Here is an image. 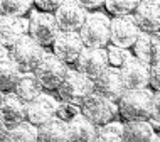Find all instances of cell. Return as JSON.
Masks as SVG:
<instances>
[{"label": "cell", "mask_w": 160, "mask_h": 142, "mask_svg": "<svg viewBox=\"0 0 160 142\" xmlns=\"http://www.w3.org/2000/svg\"><path fill=\"white\" fill-rule=\"evenodd\" d=\"M108 53V61H110V66L111 68H116V70H120V68L123 66L125 63L128 61L132 56H130L125 49H120V47H108L106 49Z\"/></svg>", "instance_id": "obj_28"}, {"label": "cell", "mask_w": 160, "mask_h": 142, "mask_svg": "<svg viewBox=\"0 0 160 142\" xmlns=\"http://www.w3.org/2000/svg\"><path fill=\"white\" fill-rule=\"evenodd\" d=\"M25 112H27V105L15 93L3 95L2 105H0V118L3 120V124L8 129L27 122V113Z\"/></svg>", "instance_id": "obj_17"}, {"label": "cell", "mask_w": 160, "mask_h": 142, "mask_svg": "<svg viewBox=\"0 0 160 142\" xmlns=\"http://www.w3.org/2000/svg\"><path fill=\"white\" fill-rule=\"evenodd\" d=\"M2 100H3V93L0 92V105H2Z\"/></svg>", "instance_id": "obj_36"}, {"label": "cell", "mask_w": 160, "mask_h": 142, "mask_svg": "<svg viewBox=\"0 0 160 142\" xmlns=\"http://www.w3.org/2000/svg\"><path fill=\"white\" fill-rule=\"evenodd\" d=\"M29 22L19 17L0 15V44L5 49H12L17 42L27 36Z\"/></svg>", "instance_id": "obj_15"}, {"label": "cell", "mask_w": 160, "mask_h": 142, "mask_svg": "<svg viewBox=\"0 0 160 142\" xmlns=\"http://www.w3.org/2000/svg\"><path fill=\"white\" fill-rule=\"evenodd\" d=\"M54 17L61 32H79L88 19V10L79 3V0H66L56 10Z\"/></svg>", "instance_id": "obj_8"}, {"label": "cell", "mask_w": 160, "mask_h": 142, "mask_svg": "<svg viewBox=\"0 0 160 142\" xmlns=\"http://www.w3.org/2000/svg\"><path fill=\"white\" fill-rule=\"evenodd\" d=\"M59 25L54 14H46V12H36L32 14L29 20V36L36 39L42 47L52 46L56 37L59 36Z\"/></svg>", "instance_id": "obj_7"}, {"label": "cell", "mask_w": 160, "mask_h": 142, "mask_svg": "<svg viewBox=\"0 0 160 142\" xmlns=\"http://www.w3.org/2000/svg\"><path fill=\"white\" fill-rule=\"evenodd\" d=\"M59 98L72 107H83V103L88 100L91 95H94L93 81L86 78L84 75H81L79 71H69L66 80L62 81V85L58 90Z\"/></svg>", "instance_id": "obj_4"}, {"label": "cell", "mask_w": 160, "mask_h": 142, "mask_svg": "<svg viewBox=\"0 0 160 142\" xmlns=\"http://www.w3.org/2000/svg\"><path fill=\"white\" fill-rule=\"evenodd\" d=\"M5 58H8V56H7V49L0 44V61H2V59H5Z\"/></svg>", "instance_id": "obj_34"}, {"label": "cell", "mask_w": 160, "mask_h": 142, "mask_svg": "<svg viewBox=\"0 0 160 142\" xmlns=\"http://www.w3.org/2000/svg\"><path fill=\"white\" fill-rule=\"evenodd\" d=\"M20 78H22V71L10 59V56L0 61V92L2 93H14Z\"/></svg>", "instance_id": "obj_20"}, {"label": "cell", "mask_w": 160, "mask_h": 142, "mask_svg": "<svg viewBox=\"0 0 160 142\" xmlns=\"http://www.w3.org/2000/svg\"><path fill=\"white\" fill-rule=\"evenodd\" d=\"M93 88H94V95L103 97L113 103H118L120 98L127 92L122 75H120V70L111 66L105 73H101L96 80H93Z\"/></svg>", "instance_id": "obj_9"}, {"label": "cell", "mask_w": 160, "mask_h": 142, "mask_svg": "<svg viewBox=\"0 0 160 142\" xmlns=\"http://www.w3.org/2000/svg\"><path fill=\"white\" fill-rule=\"evenodd\" d=\"M79 36L88 49H105L111 42V20L103 14L88 15Z\"/></svg>", "instance_id": "obj_3"}, {"label": "cell", "mask_w": 160, "mask_h": 142, "mask_svg": "<svg viewBox=\"0 0 160 142\" xmlns=\"http://www.w3.org/2000/svg\"><path fill=\"white\" fill-rule=\"evenodd\" d=\"M14 93L27 105L42 95V85L39 83V80L34 75H22Z\"/></svg>", "instance_id": "obj_23"}, {"label": "cell", "mask_w": 160, "mask_h": 142, "mask_svg": "<svg viewBox=\"0 0 160 142\" xmlns=\"http://www.w3.org/2000/svg\"><path fill=\"white\" fill-rule=\"evenodd\" d=\"M46 58V51L36 39L31 36H24L17 44L10 49V59L14 61L22 75H34L37 66Z\"/></svg>", "instance_id": "obj_2"}, {"label": "cell", "mask_w": 160, "mask_h": 142, "mask_svg": "<svg viewBox=\"0 0 160 142\" xmlns=\"http://www.w3.org/2000/svg\"><path fill=\"white\" fill-rule=\"evenodd\" d=\"M0 15H2V14H0Z\"/></svg>", "instance_id": "obj_37"}, {"label": "cell", "mask_w": 160, "mask_h": 142, "mask_svg": "<svg viewBox=\"0 0 160 142\" xmlns=\"http://www.w3.org/2000/svg\"><path fill=\"white\" fill-rule=\"evenodd\" d=\"M52 49L54 56H58L64 64H76L86 47L81 41L79 32H59L52 44Z\"/></svg>", "instance_id": "obj_12"}, {"label": "cell", "mask_w": 160, "mask_h": 142, "mask_svg": "<svg viewBox=\"0 0 160 142\" xmlns=\"http://www.w3.org/2000/svg\"><path fill=\"white\" fill-rule=\"evenodd\" d=\"M135 58L148 64L150 68L160 61V34L142 32L133 46Z\"/></svg>", "instance_id": "obj_18"}, {"label": "cell", "mask_w": 160, "mask_h": 142, "mask_svg": "<svg viewBox=\"0 0 160 142\" xmlns=\"http://www.w3.org/2000/svg\"><path fill=\"white\" fill-rule=\"evenodd\" d=\"M32 5L34 3L29 0H0V14L22 19Z\"/></svg>", "instance_id": "obj_26"}, {"label": "cell", "mask_w": 160, "mask_h": 142, "mask_svg": "<svg viewBox=\"0 0 160 142\" xmlns=\"http://www.w3.org/2000/svg\"><path fill=\"white\" fill-rule=\"evenodd\" d=\"M68 64H64L58 56L54 54H46V58L42 59V63L37 66V70L34 71V76L39 80V83L42 85V88L46 90H59L62 85V81L68 76Z\"/></svg>", "instance_id": "obj_5"}, {"label": "cell", "mask_w": 160, "mask_h": 142, "mask_svg": "<svg viewBox=\"0 0 160 142\" xmlns=\"http://www.w3.org/2000/svg\"><path fill=\"white\" fill-rule=\"evenodd\" d=\"M93 142H123V125L108 124L103 127H96Z\"/></svg>", "instance_id": "obj_25"}, {"label": "cell", "mask_w": 160, "mask_h": 142, "mask_svg": "<svg viewBox=\"0 0 160 142\" xmlns=\"http://www.w3.org/2000/svg\"><path fill=\"white\" fill-rule=\"evenodd\" d=\"M62 2L59 0H36L34 5L39 8V12H46V14H56L59 7H61Z\"/></svg>", "instance_id": "obj_29"}, {"label": "cell", "mask_w": 160, "mask_h": 142, "mask_svg": "<svg viewBox=\"0 0 160 142\" xmlns=\"http://www.w3.org/2000/svg\"><path fill=\"white\" fill-rule=\"evenodd\" d=\"M140 29L133 19V15L127 17H113L111 19V44L120 49H128L135 46L140 36Z\"/></svg>", "instance_id": "obj_10"}, {"label": "cell", "mask_w": 160, "mask_h": 142, "mask_svg": "<svg viewBox=\"0 0 160 142\" xmlns=\"http://www.w3.org/2000/svg\"><path fill=\"white\" fill-rule=\"evenodd\" d=\"M37 142H69L68 124L61 118H52L37 129Z\"/></svg>", "instance_id": "obj_21"}, {"label": "cell", "mask_w": 160, "mask_h": 142, "mask_svg": "<svg viewBox=\"0 0 160 142\" xmlns=\"http://www.w3.org/2000/svg\"><path fill=\"white\" fill-rule=\"evenodd\" d=\"M152 120L160 124V92L153 93V110H152Z\"/></svg>", "instance_id": "obj_31"}, {"label": "cell", "mask_w": 160, "mask_h": 142, "mask_svg": "<svg viewBox=\"0 0 160 142\" xmlns=\"http://www.w3.org/2000/svg\"><path fill=\"white\" fill-rule=\"evenodd\" d=\"M56 112H58L56 102L52 98L46 97V95H41L34 102L27 103V112L25 113H27V122L36 129H39L44 124L56 118Z\"/></svg>", "instance_id": "obj_16"}, {"label": "cell", "mask_w": 160, "mask_h": 142, "mask_svg": "<svg viewBox=\"0 0 160 142\" xmlns=\"http://www.w3.org/2000/svg\"><path fill=\"white\" fill-rule=\"evenodd\" d=\"M153 142H160V134H157V135L153 137Z\"/></svg>", "instance_id": "obj_35"}, {"label": "cell", "mask_w": 160, "mask_h": 142, "mask_svg": "<svg viewBox=\"0 0 160 142\" xmlns=\"http://www.w3.org/2000/svg\"><path fill=\"white\" fill-rule=\"evenodd\" d=\"M150 85L160 92V61L150 68Z\"/></svg>", "instance_id": "obj_30"}, {"label": "cell", "mask_w": 160, "mask_h": 142, "mask_svg": "<svg viewBox=\"0 0 160 142\" xmlns=\"http://www.w3.org/2000/svg\"><path fill=\"white\" fill-rule=\"evenodd\" d=\"M116 105L118 113L127 122H148L153 110V93L148 90H127Z\"/></svg>", "instance_id": "obj_1"}, {"label": "cell", "mask_w": 160, "mask_h": 142, "mask_svg": "<svg viewBox=\"0 0 160 142\" xmlns=\"http://www.w3.org/2000/svg\"><path fill=\"white\" fill-rule=\"evenodd\" d=\"M153 137L148 122H127L123 125V142H153Z\"/></svg>", "instance_id": "obj_22"}, {"label": "cell", "mask_w": 160, "mask_h": 142, "mask_svg": "<svg viewBox=\"0 0 160 142\" xmlns=\"http://www.w3.org/2000/svg\"><path fill=\"white\" fill-rule=\"evenodd\" d=\"M79 3L86 8V10H88V8H99V7H105V2H88V0H79Z\"/></svg>", "instance_id": "obj_32"}, {"label": "cell", "mask_w": 160, "mask_h": 142, "mask_svg": "<svg viewBox=\"0 0 160 142\" xmlns=\"http://www.w3.org/2000/svg\"><path fill=\"white\" fill-rule=\"evenodd\" d=\"M3 142H37V129L29 122L8 129Z\"/></svg>", "instance_id": "obj_24"}, {"label": "cell", "mask_w": 160, "mask_h": 142, "mask_svg": "<svg viewBox=\"0 0 160 142\" xmlns=\"http://www.w3.org/2000/svg\"><path fill=\"white\" fill-rule=\"evenodd\" d=\"M7 132H8V127L5 125V124H3V120L0 118V142H3V140H5Z\"/></svg>", "instance_id": "obj_33"}, {"label": "cell", "mask_w": 160, "mask_h": 142, "mask_svg": "<svg viewBox=\"0 0 160 142\" xmlns=\"http://www.w3.org/2000/svg\"><path fill=\"white\" fill-rule=\"evenodd\" d=\"M76 71L84 75L89 80H96L101 73H105L110 68L106 49H86L81 53L79 59L76 61Z\"/></svg>", "instance_id": "obj_11"}, {"label": "cell", "mask_w": 160, "mask_h": 142, "mask_svg": "<svg viewBox=\"0 0 160 142\" xmlns=\"http://www.w3.org/2000/svg\"><path fill=\"white\" fill-rule=\"evenodd\" d=\"M133 19L140 32L158 34L160 32V2L158 0H143L138 2L133 12Z\"/></svg>", "instance_id": "obj_14"}, {"label": "cell", "mask_w": 160, "mask_h": 142, "mask_svg": "<svg viewBox=\"0 0 160 142\" xmlns=\"http://www.w3.org/2000/svg\"><path fill=\"white\" fill-rule=\"evenodd\" d=\"M94 132H96V127L83 113H78L74 118L68 122L69 142H93Z\"/></svg>", "instance_id": "obj_19"}, {"label": "cell", "mask_w": 160, "mask_h": 142, "mask_svg": "<svg viewBox=\"0 0 160 142\" xmlns=\"http://www.w3.org/2000/svg\"><path fill=\"white\" fill-rule=\"evenodd\" d=\"M81 113L84 115L94 127H103L113 122V118L118 115V105L103 97L91 95L83 107H81Z\"/></svg>", "instance_id": "obj_6"}, {"label": "cell", "mask_w": 160, "mask_h": 142, "mask_svg": "<svg viewBox=\"0 0 160 142\" xmlns=\"http://www.w3.org/2000/svg\"><path fill=\"white\" fill-rule=\"evenodd\" d=\"M120 75L127 90H147L150 85V66L135 56H132L120 68Z\"/></svg>", "instance_id": "obj_13"}, {"label": "cell", "mask_w": 160, "mask_h": 142, "mask_svg": "<svg viewBox=\"0 0 160 142\" xmlns=\"http://www.w3.org/2000/svg\"><path fill=\"white\" fill-rule=\"evenodd\" d=\"M138 2H105V8L113 17H127L133 15Z\"/></svg>", "instance_id": "obj_27"}]
</instances>
